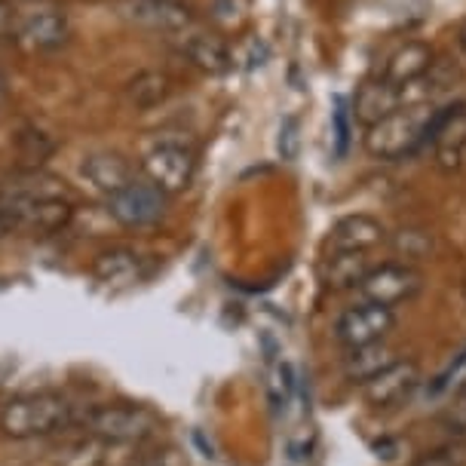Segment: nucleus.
<instances>
[{
  "label": "nucleus",
  "instance_id": "11",
  "mask_svg": "<svg viewBox=\"0 0 466 466\" xmlns=\"http://www.w3.org/2000/svg\"><path fill=\"white\" fill-rule=\"evenodd\" d=\"M120 13L129 22L166 37H181L197 28L185 0H120Z\"/></svg>",
  "mask_w": 466,
  "mask_h": 466
},
{
  "label": "nucleus",
  "instance_id": "12",
  "mask_svg": "<svg viewBox=\"0 0 466 466\" xmlns=\"http://www.w3.org/2000/svg\"><path fill=\"white\" fill-rule=\"evenodd\" d=\"M93 277L102 282V286L111 289H129L136 282L151 277V258L145 252H138L136 246H111L102 248L93 258Z\"/></svg>",
  "mask_w": 466,
  "mask_h": 466
},
{
  "label": "nucleus",
  "instance_id": "8",
  "mask_svg": "<svg viewBox=\"0 0 466 466\" xmlns=\"http://www.w3.org/2000/svg\"><path fill=\"white\" fill-rule=\"evenodd\" d=\"M68 40H71V19L62 6L37 4L31 10L19 13L15 44H22L28 53H58Z\"/></svg>",
  "mask_w": 466,
  "mask_h": 466
},
{
  "label": "nucleus",
  "instance_id": "23",
  "mask_svg": "<svg viewBox=\"0 0 466 466\" xmlns=\"http://www.w3.org/2000/svg\"><path fill=\"white\" fill-rule=\"evenodd\" d=\"M212 22L221 28H239L248 15V0H212Z\"/></svg>",
  "mask_w": 466,
  "mask_h": 466
},
{
  "label": "nucleus",
  "instance_id": "7",
  "mask_svg": "<svg viewBox=\"0 0 466 466\" xmlns=\"http://www.w3.org/2000/svg\"><path fill=\"white\" fill-rule=\"evenodd\" d=\"M107 215L127 230H147L154 224H160L169 212V197L160 187H154L151 181H129L123 190H116L114 197L105 199Z\"/></svg>",
  "mask_w": 466,
  "mask_h": 466
},
{
  "label": "nucleus",
  "instance_id": "13",
  "mask_svg": "<svg viewBox=\"0 0 466 466\" xmlns=\"http://www.w3.org/2000/svg\"><path fill=\"white\" fill-rule=\"evenodd\" d=\"M80 178L86 181L89 190H96L98 197H114L116 190H123L129 181H136V169L123 154L116 151H93L83 157L80 163Z\"/></svg>",
  "mask_w": 466,
  "mask_h": 466
},
{
  "label": "nucleus",
  "instance_id": "3",
  "mask_svg": "<svg viewBox=\"0 0 466 466\" xmlns=\"http://www.w3.org/2000/svg\"><path fill=\"white\" fill-rule=\"evenodd\" d=\"M432 107L418 105V107H399L384 120H378L374 127L365 129V151L374 160H399L411 151L414 145H420L427 136V127L432 120Z\"/></svg>",
  "mask_w": 466,
  "mask_h": 466
},
{
  "label": "nucleus",
  "instance_id": "25",
  "mask_svg": "<svg viewBox=\"0 0 466 466\" xmlns=\"http://www.w3.org/2000/svg\"><path fill=\"white\" fill-rule=\"evenodd\" d=\"M15 22H19V10L10 0H0V40H15Z\"/></svg>",
  "mask_w": 466,
  "mask_h": 466
},
{
  "label": "nucleus",
  "instance_id": "29",
  "mask_svg": "<svg viewBox=\"0 0 466 466\" xmlns=\"http://www.w3.org/2000/svg\"><path fill=\"white\" fill-rule=\"evenodd\" d=\"M28 4H44V0H28Z\"/></svg>",
  "mask_w": 466,
  "mask_h": 466
},
{
  "label": "nucleus",
  "instance_id": "19",
  "mask_svg": "<svg viewBox=\"0 0 466 466\" xmlns=\"http://www.w3.org/2000/svg\"><path fill=\"white\" fill-rule=\"evenodd\" d=\"M172 89H175V80L169 71L145 68V71H138L136 77L127 80L123 98H127V105L136 107V111H151V107L163 105L166 98L172 96Z\"/></svg>",
  "mask_w": 466,
  "mask_h": 466
},
{
  "label": "nucleus",
  "instance_id": "28",
  "mask_svg": "<svg viewBox=\"0 0 466 466\" xmlns=\"http://www.w3.org/2000/svg\"><path fill=\"white\" fill-rule=\"evenodd\" d=\"M6 96H10V83H6V77H4V71H0V105L6 102Z\"/></svg>",
  "mask_w": 466,
  "mask_h": 466
},
{
  "label": "nucleus",
  "instance_id": "16",
  "mask_svg": "<svg viewBox=\"0 0 466 466\" xmlns=\"http://www.w3.org/2000/svg\"><path fill=\"white\" fill-rule=\"evenodd\" d=\"M178 40H181L185 58L203 74L218 77V74H228L233 68V53L221 37L206 35V31H199V28H190L187 35H181Z\"/></svg>",
  "mask_w": 466,
  "mask_h": 466
},
{
  "label": "nucleus",
  "instance_id": "22",
  "mask_svg": "<svg viewBox=\"0 0 466 466\" xmlns=\"http://www.w3.org/2000/svg\"><path fill=\"white\" fill-rule=\"evenodd\" d=\"M390 246H393L399 261L418 268V261L430 258V252H432V237L423 228H402L390 237Z\"/></svg>",
  "mask_w": 466,
  "mask_h": 466
},
{
  "label": "nucleus",
  "instance_id": "27",
  "mask_svg": "<svg viewBox=\"0 0 466 466\" xmlns=\"http://www.w3.org/2000/svg\"><path fill=\"white\" fill-rule=\"evenodd\" d=\"M457 46H461V53L466 56V19L461 22V28H457Z\"/></svg>",
  "mask_w": 466,
  "mask_h": 466
},
{
  "label": "nucleus",
  "instance_id": "5",
  "mask_svg": "<svg viewBox=\"0 0 466 466\" xmlns=\"http://www.w3.org/2000/svg\"><path fill=\"white\" fill-rule=\"evenodd\" d=\"M396 329V310L371 301H360L344 307L335 316V326H331V338L340 350H356V347H369L390 340Z\"/></svg>",
  "mask_w": 466,
  "mask_h": 466
},
{
  "label": "nucleus",
  "instance_id": "10",
  "mask_svg": "<svg viewBox=\"0 0 466 466\" xmlns=\"http://www.w3.org/2000/svg\"><path fill=\"white\" fill-rule=\"evenodd\" d=\"M418 384H420V362L399 356L393 365H387L384 371L374 374L369 384L362 387V399L374 411H390V408L402 405L418 390Z\"/></svg>",
  "mask_w": 466,
  "mask_h": 466
},
{
  "label": "nucleus",
  "instance_id": "1",
  "mask_svg": "<svg viewBox=\"0 0 466 466\" xmlns=\"http://www.w3.org/2000/svg\"><path fill=\"white\" fill-rule=\"evenodd\" d=\"M77 405L62 393H25L0 405V436L13 442L62 436L65 430L80 423Z\"/></svg>",
  "mask_w": 466,
  "mask_h": 466
},
{
  "label": "nucleus",
  "instance_id": "26",
  "mask_svg": "<svg viewBox=\"0 0 466 466\" xmlns=\"http://www.w3.org/2000/svg\"><path fill=\"white\" fill-rule=\"evenodd\" d=\"M13 233H15L13 215H10V209H6V206H4V199H0V239L13 237Z\"/></svg>",
  "mask_w": 466,
  "mask_h": 466
},
{
  "label": "nucleus",
  "instance_id": "6",
  "mask_svg": "<svg viewBox=\"0 0 466 466\" xmlns=\"http://www.w3.org/2000/svg\"><path fill=\"white\" fill-rule=\"evenodd\" d=\"M420 289H423V273L414 268V264L384 261V264H374V268L365 273V279L360 282V289H356V298L396 310L399 304L414 301V298L420 295Z\"/></svg>",
  "mask_w": 466,
  "mask_h": 466
},
{
  "label": "nucleus",
  "instance_id": "9",
  "mask_svg": "<svg viewBox=\"0 0 466 466\" xmlns=\"http://www.w3.org/2000/svg\"><path fill=\"white\" fill-rule=\"evenodd\" d=\"M423 141H432V157H436L439 169L442 172L461 169L466 157V102L439 107L432 114Z\"/></svg>",
  "mask_w": 466,
  "mask_h": 466
},
{
  "label": "nucleus",
  "instance_id": "2",
  "mask_svg": "<svg viewBox=\"0 0 466 466\" xmlns=\"http://www.w3.org/2000/svg\"><path fill=\"white\" fill-rule=\"evenodd\" d=\"M77 427L83 430V436L98 439L105 445H141L157 436L160 418L145 405L105 402V405H89L80 414Z\"/></svg>",
  "mask_w": 466,
  "mask_h": 466
},
{
  "label": "nucleus",
  "instance_id": "4",
  "mask_svg": "<svg viewBox=\"0 0 466 466\" xmlns=\"http://www.w3.org/2000/svg\"><path fill=\"white\" fill-rule=\"evenodd\" d=\"M141 175L160 187L166 197H178L194 185L197 175V151L181 138H157L145 154H141Z\"/></svg>",
  "mask_w": 466,
  "mask_h": 466
},
{
  "label": "nucleus",
  "instance_id": "17",
  "mask_svg": "<svg viewBox=\"0 0 466 466\" xmlns=\"http://www.w3.org/2000/svg\"><path fill=\"white\" fill-rule=\"evenodd\" d=\"M399 107H402L399 89L390 86V83H384L380 77L365 80L353 96V116L365 129L374 127L378 120H384V116H390L393 111H399Z\"/></svg>",
  "mask_w": 466,
  "mask_h": 466
},
{
  "label": "nucleus",
  "instance_id": "15",
  "mask_svg": "<svg viewBox=\"0 0 466 466\" xmlns=\"http://www.w3.org/2000/svg\"><path fill=\"white\" fill-rule=\"evenodd\" d=\"M430 65H432L430 44H423V40H405V44H399L393 53L384 58L378 77L384 83H390V86L402 89V86H408V83L423 77V74L430 71Z\"/></svg>",
  "mask_w": 466,
  "mask_h": 466
},
{
  "label": "nucleus",
  "instance_id": "20",
  "mask_svg": "<svg viewBox=\"0 0 466 466\" xmlns=\"http://www.w3.org/2000/svg\"><path fill=\"white\" fill-rule=\"evenodd\" d=\"M371 268L374 264L365 252H329V258L322 261L319 277L331 291H356Z\"/></svg>",
  "mask_w": 466,
  "mask_h": 466
},
{
  "label": "nucleus",
  "instance_id": "21",
  "mask_svg": "<svg viewBox=\"0 0 466 466\" xmlns=\"http://www.w3.org/2000/svg\"><path fill=\"white\" fill-rule=\"evenodd\" d=\"M15 151H19L22 163L28 166V169H37L40 163H46L49 157L56 154V141L53 136H46L44 129L25 127L19 129V136H15Z\"/></svg>",
  "mask_w": 466,
  "mask_h": 466
},
{
  "label": "nucleus",
  "instance_id": "18",
  "mask_svg": "<svg viewBox=\"0 0 466 466\" xmlns=\"http://www.w3.org/2000/svg\"><path fill=\"white\" fill-rule=\"evenodd\" d=\"M399 360L396 347L390 340H380V344H369V347H356V350H344V378L350 384H360L365 387L374 374H380L387 365H393Z\"/></svg>",
  "mask_w": 466,
  "mask_h": 466
},
{
  "label": "nucleus",
  "instance_id": "14",
  "mask_svg": "<svg viewBox=\"0 0 466 466\" xmlns=\"http://www.w3.org/2000/svg\"><path fill=\"white\" fill-rule=\"evenodd\" d=\"M387 239V228L374 215L356 212L340 218L335 228L329 230V252H365L371 255L374 248Z\"/></svg>",
  "mask_w": 466,
  "mask_h": 466
},
{
  "label": "nucleus",
  "instance_id": "24",
  "mask_svg": "<svg viewBox=\"0 0 466 466\" xmlns=\"http://www.w3.org/2000/svg\"><path fill=\"white\" fill-rule=\"evenodd\" d=\"M411 466H466V448L463 445H436L423 451Z\"/></svg>",
  "mask_w": 466,
  "mask_h": 466
}]
</instances>
